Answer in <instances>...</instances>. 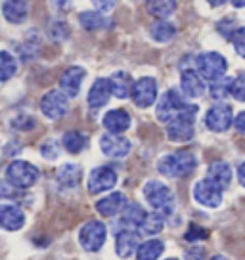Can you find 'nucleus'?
<instances>
[{"label":"nucleus","instance_id":"0eeeda50","mask_svg":"<svg viewBox=\"0 0 245 260\" xmlns=\"http://www.w3.org/2000/svg\"><path fill=\"white\" fill-rule=\"evenodd\" d=\"M186 102H184V98H182V94H180L176 88H171L167 90L163 96H161V100L157 102V107H156V115L157 119L161 122H169L176 117L178 113H182L184 109H186Z\"/></svg>","mask_w":245,"mask_h":260},{"label":"nucleus","instance_id":"bb28decb","mask_svg":"<svg viewBox=\"0 0 245 260\" xmlns=\"http://www.w3.org/2000/svg\"><path fill=\"white\" fill-rule=\"evenodd\" d=\"M165 251V243L161 239H147L138 247L136 260H157Z\"/></svg>","mask_w":245,"mask_h":260},{"label":"nucleus","instance_id":"6ab92c4d","mask_svg":"<svg viewBox=\"0 0 245 260\" xmlns=\"http://www.w3.org/2000/svg\"><path fill=\"white\" fill-rule=\"evenodd\" d=\"M82 169L75 162H64L56 169V182L59 187L66 189H75L81 184Z\"/></svg>","mask_w":245,"mask_h":260},{"label":"nucleus","instance_id":"2eb2a0df","mask_svg":"<svg viewBox=\"0 0 245 260\" xmlns=\"http://www.w3.org/2000/svg\"><path fill=\"white\" fill-rule=\"evenodd\" d=\"M102 124L107 130V134L122 136V132H127L129 126H131V113L127 109H109L104 115Z\"/></svg>","mask_w":245,"mask_h":260},{"label":"nucleus","instance_id":"c9c22d12","mask_svg":"<svg viewBox=\"0 0 245 260\" xmlns=\"http://www.w3.org/2000/svg\"><path fill=\"white\" fill-rule=\"evenodd\" d=\"M12 128L16 130H31L37 126V121H35L33 115H19L16 119H12Z\"/></svg>","mask_w":245,"mask_h":260},{"label":"nucleus","instance_id":"7c9ffc66","mask_svg":"<svg viewBox=\"0 0 245 260\" xmlns=\"http://www.w3.org/2000/svg\"><path fill=\"white\" fill-rule=\"evenodd\" d=\"M17 73L16 57L10 54L8 50H0V82H6L14 79Z\"/></svg>","mask_w":245,"mask_h":260},{"label":"nucleus","instance_id":"e433bc0d","mask_svg":"<svg viewBox=\"0 0 245 260\" xmlns=\"http://www.w3.org/2000/svg\"><path fill=\"white\" fill-rule=\"evenodd\" d=\"M21 197H23L21 189H16L14 186H10L6 180L0 182V199H14V201H17Z\"/></svg>","mask_w":245,"mask_h":260},{"label":"nucleus","instance_id":"a18cd8bd","mask_svg":"<svg viewBox=\"0 0 245 260\" xmlns=\"http://www.w3.org/2000/svg\"><path fill=\"white\" fill-rule=\"evenodd\" d=\"M209 260H228L226 256H222V254H215V256H211Z\"/></svg>","mask_w":245,"mask_h":260},{"label":"nucleus","instance_id":"b1692460","mask_svg":"<svg viewBox=\"0 0 245 260\" xmlns=\"http://www.w3.org/2000/svg\"><path fill=\"white\" fill-rule=\"evenodd\" d=\"M62 146H64L67 153L71 155L82 153L88 147V136L81 130H67L66 134L62 136Z\"/></svg>","mask_w":245,"mask_h":260},{"label":"nucleus","instance_id":"20e7f679","mask_svg":"<svg viewBox=\"0 0 245 260\" xmlns=\"http://www.w3.org/2000/svg\"><path fill=\"white\" fill-rule=\"evenodd\" d=\"M144 197L149 203V207H154L156 212L163 214V216H169L172 214V209H174V197H172V191L169 186H165L163 182L159 180H149L144 186Z\"/></svg>","mask_w":245,"mask_h":260},{"label":"nucleus","instance_id":"9d476101","mask_svg":"<svg viewBox=\"0 0 245 260\" xmlns=\"http://www.w3.org/2000/svg\"><path fill=\"white\" fill-rule=\"evenodd\" d=\"M117 184V172L111 167H96L88 174V193L98 195L113 189Z\"/></svg>","mask_w":245,"mask_h":260},{"label":"nucleus","instance_id":"4468645a","mask_svg":"<svg viewBox=\"0 0 245 260\" xmlns=\"http://www.w3.org/2000/svg\"><path fill=\"white\" fill-rule=\"evenodd\" d=\"M84 77H86V71H84L82 67H79V65L67 67L66 71H64V75L59 77V90H62L67 98L79 96Z\"/></svg>","mask_w":245,"mask_h":260},{"label":"nucleus","instance_id":"a878e982","mask_svg":"<svg viewBox=\"0 0 245 260\" xmlns=\"http://www.w3.org/2000/svg\"><path fill=\"white\" fill-rule=\"evenodd\" d=\"M79 23H81L86 31H100V29L109 27V19H107L102 12L88 10V12H81V14H79Z\"/></svg>","mask_w":245,"mask_h":260},{"label":"nucleus","instance_id":"c756f323","mask_svg":"<svg viewBox=\"0 0 245 260\" xmlns=\"http://www.w3.org/2000/svg\"><path fill=\"white\" fill-rule=\"evenodd\" d=\"M149 35L156 42H169L176 37V27L169 21H156L149 27Z\"/></svg>","mask_w":245,"mask_h":260},{"label":"nucleus","instance_id":"f3484780","mask_svg":"<svg viewBox=\"0 0 245 260\" xmlns=\"http://www.w3.org/2000/svg\"><path fill=\"white\" fill-rule=\"evenodd\" d=\"M127 197L122 191H113V193L102 197L98 203H96V211H98L100 216H106V218H111V216H117L119 212H122L127 209Z\"/></svg>","mask_w":245,"mask_h":260},{"label":"nucleus","instance_id":"f704fd0d","mask_svg":"<svg viewBox=\"0 0 245 260\" xmlns=\"http://www.w3.org/2000/svg\"><path fill=\"white\" fill-rule=\"evenodd\" d=\"M207 237H209V230L203 226H199V224H190L188 232L184 234V239L190 241V243L201 241V239H207Z\"/></svg>","mask_w":245,"mask_h":260},{"label":"nucleus","instance_id":"5701e85b","mask_svg":"<svg viewBox=\"0 0 245 260\" xmlns=\"http://www.w3.org/2000/svg\"><path fill=\"white\" fill-rule=\"evenodd\" d=\"M207 180H211L212 184L221 187V189H226L232 182V169H230L228 162L224 161H215L209 165L207 169Z\"/></svg>","mask_w":245,"mask_h":260},{"label":"nucleus","instance_id":"4be33fe9","mask_svg":"<svg viewBox=\"0 0 245 260\" xmlns=\"http://www.w3.org/2000/svg\"><path fill=\"white\" fill-rule=\"evenodd\" d=\"M2 16L6 17V21L14 25L23 23L27 16H29V2H21V0H6L2 2Z\"/></svg>","mask_w":245,"mask_h":260},{"label":"nucleus","instance_id":"dca6fc26","mask_svg":"<svg viewBox=\"0 0 245 260\" xmlns=\"http://www.w3.org/2000/svg\"><path fill=\"white\" fill-rule=\"evenodd\" d=\"M25 226V212L17 205H0V228L6 232H19Z\"/></svg>","mask_w":245,"mask_h":260},{"label":"nucleus","instance_id":"4c0bfd02","mask_svg":"<svg viewBox=\"0 0 245 260\" xmlns=\"http://www.w3.org/2000/svg\"><path fill=\"white\" fill-rule=\"evenodd\" d=\"M232 96L236 98L237 102H243L245 104V73H239L234 79L232 84Z\"/></svg>","mask_w":245,"mask_h":260},{"label":"nucleus","instance_id":"49530a36","mask_svg":"<svg viewBox=\"0 0 245 260\" xmlns=\"http://www.w3.org/2000/svg\"><path fill=\"white\" fill-rule=\"evenodd\" d=\"M167 260H178V258H167Z\"/></svg>","mask_w":245,"mask_h":260},{"label":"nucleus","instance_id":"1a4fd4ad","mask_svg":"<svg viewBox=\"0 0 245 260\" xmlns=\"http://www.w3.org/2000/svg\"><path fill=\"white\" fill-rule=\"evenodd\" d=\"M132 102L140 109H147L157 102V81L151 77H142L132 86Z\"/></svg>","mask_w":245,"mask_h":260},{"label":"nucleus","instance_id":"7ed1b4c3","mask_svg":"<svg viewBox=\"0 0 245 260\" xmlns=\"http://www.w3.org/2000/svg\"><path fill=\"white\" fill-rule=\"evenodd\" d=\"M196 115H197V106L188 104L182 113H178L167 124V138L171 140V142H178V144L190 142V140L194 138Z\"/></svg>","mask_w":245,"mask_h":260},{"label":"nucleus","instance_id":"473e14b6","mask_svg":"<svg viewBox=\"0 0 245 260\" xmlns=\"http://www.w3.org/2000/svg\"><path fill=\"white\" fill-rule=\"evenodd\" d=\"M165 228V216L159 212H149L144 220V224L140 226V232L144 236H157L161 230Z\"/></svg>","mask_w":245,"mask_h":260},{"label":"nucleus","instance_id":"c03bdc74","mask_svg":"<svg viewBox=\"0 0 245 260\" xmlns=\"http://www.w3.org/2000/svg\"><path fill=\"white\" fill-rule=\"evenodd\" d=\"M94 6H98V8H113L115 2L111 0V2H94Z\"/></svg>","mask_w":245,"mask_h":260},{"label":"nucleus","instance_id":"39448f33","mask_svg":"<svg viewBox=\"0 0 245 260\" xmlns=\"http://www.w3.org/2000/svg\"><path fill=\"white\" fill-rule=\"evenodd\" d=\"M226 67H228V61L219 52H203L196 56V71L203 77V81L217 82L224 79Z\"/></svg>","mask_w":245,"mask_h":260},{"label":"nucleus","instance_id":"a19ab883","mask_svg":"<svg viewBox=\"0 0 245 260\" xmlns=\"http://www.w3.org/2000/svg\"><path fill=\"white\" fill-rule=\"evenodd\" d=\"M184 260H205V249L203 247H192L190 251H186Z\"/></svg>","mask_w":245,"mask_h":260},{"label":"nucleus","instance_id":"cd10ccee","mask_svg":"<svg viewBox=\"0 0 245 260\" xmlns=\"http://www.w3.org/2000/svg\"><path fill=\"white\" fill-rule=\"evenodd\" d=\"M176 2L174 0H154V2H146V10L149 16L157 17L159 21H165L176 10Z\"/></svg>","mask_w":245,"mask_h":260},{"label":"nucleus","instance_id":"f03ea898","mask_svg":"<svg viewBox=\"0 0 245 260\" xmlns=\"http://www.w3.org/2000/svg\"><path fill=\"white\" fill-rule=\"evenodd\" d=\"M4 178L10 186H14L16 189H29L33 187L39 178H41V171L39 167H35L33 162L23 161V159H14L6 167V172H4Z\"/></svg>","mask_w":245,"mask_h":260},{"label":"nucleus","instance_id":"423d86ee","mask_svg":"<svg viewBox=\"0 0 245 260\" xmlns=\"http://www.w3.org/2000/svg\"><path fill=\"white\" fill-rule=\"evenodd\" d=\"M107 239V228L100 220H88L79 230V243L86 252H98Z\"/></svg>","mask_w":245,"mask_h":260},{"label":"nucleus","instance_id":"37998d69","mask_svg":"<svg viewBox=\"0 0 245 260\" xmlns=\"http://www.w3.org/2000/svg\"><path fill=\"white\" fill-rule=\"evenodd\" d=\"M237 178H239V184L245 187V161L237 167Z\"/></svg>","mask_w":245,"mask_h":260},{"label":"nucleus","instance_id":"aec40b11","mask_svg":"<svg viewBox=\"0 0 245 260\" xmlns=\"http://www.w3.org/2000/svg\"><path fill=\"white\" fill-rule=\"evenodd\" d=\"M180 88L188 98H199L205 94V81L196 69H184L180 75Z\"/></svg>","mask_w":245,"mask_h":260},{"label":"nucleus","instance_id":"f257e3e1","mask_svg":"<svg viewBox=\"0 0 245 260\" xmlns=\"http://www.w3.org/2000/svg\"><path fill=\"white\" fill-rule=\"evenodd\" d=\"M197 167L196 155L188 149H180L171 155H165L157 162V171L167 178H184Z\"/></svg>","mask_w":245,"mask_h":260},{"label":"nucleus","instance_id":"a211bd4d","mask_svg":"<svg viewBox=\"0 0 245 260\" xmlns=\"http://www.w3.org/2000/svg\"><path fill=\"white\" fill-rule=\"evenodd\" d=\"M111 82L106 77H100L94 81V84L90 86L88 90V96H86V102H88V107L92 109H100L107 104V100L111 96Z\"/></svg>","mask_w":245,"mask_h":260},{"label":"nucleus","instance_id":"ddd939ff","mask_svg":"<svg viewBox=\"0 0 245 260\" xmlns=\"http://www.w3.org/2000/svg\"><path fill=\"white\" fill-rule=\"evenodd\" d=\"M100 149L102 153L109 157V159H122L131 153L132 144L129 138L125 136H115V134H104L100 138Z\"/></svg>","mask_w":245,"mask_h":260},{"label":"nucleus","instance_id":"412c9836","mask_svg":"<svg viewBox=\"0 0 245 260\" xmlns=\"http://www.w3.org/2000/svg\"><path fill=\"white\" fill-rule=\"evenodd\" d=\"M140 236L138 232L134 230H122L117 234V239H115V251L121 258H129L131 254H136L140 247Z\"/></svg>","mask_w":245,"mask_h":260},{"label":"nucleus","instance_id":"9b49d317","mask_svg":"<svg viewBox=\"0 0 245 260\" xmlns=\"http://www.w3.org/2000/svg\"><path fill=\"white\" fill-rule=\"evenodd\" d=\"M232 121H234V113H232V107L226 104L212 106L205 115V126L212 132H226L232 126Z\"/></svg>","mask_w":245,"mask_h":260},{"label":"nucleus","instance_id":"ea45409f","mask_svg":"<svg viewBox=\"0 0 245 260\" xmlns=\"http://www.w3.org/2000/svg\"><path fill=\"white\" fill-rule=\"evenodd\" d=\"M57 153H59V149H57V144L54 140H46L41 146V155L46 159H56Z\"/></svg>","mask_w":245,"mask_h":260},{"label":"nucleus","instance_id":"2f4dec72","mask_svg":"<svg viewBox=\"0 0 245 260\" xmlns=\"http://www.w3.org/2000/svg\"><path fill=\"white\" fill-rule=\"evenodd\" d=\"M46 37L54 42H64L71 37V29H69L67 21L52 19V21L48 23V27H46Z\"/></svg>","mask_w":245,"mask_h":260},{"label":"nucleus","instance_id":"393cba45","mask_svg":"<svg viewBox=\"0 0 245 260\" xmlns=\"http://www.w3.org/2000/svg\"><path fill=\"white\" fill-rule=\"evenodd\" d=\"M109 82H111V92H113L115 98L125 100V98H129L132 94L134 81H132V77L127 71H115L109 77Z\"/></svg>","mask_w":245,"mask_h":260},{"label":"nucleus","instance_id":"72a5a7b5","mask_svg":"<svg viewBox=\"0 0 245 260\" xmlns=\"http://www.w3.org/2000/svg\"><path fill=\"white\" fill-rule=\"evenodd\" d=\"M232 84H234V79H228V77H224V79H221V81L217 82H211L209 92H211L212 100L222 102L224 98H228L232 94Z\"/></svg>","mask_w":245,"mask_h":260},{"label":"nucleus","instance_id":"79ce46f5","mask_svg":"<svg viewBox=\"0 0 245 260\" xmlns=\"http://www.w3.org/2000/svg\"><path fill=\"white\" fill-rule=\"evenodd\" d=\"M234 124H236V130H237V132L245 136V111H241V113L237 115L236 121H234Z\"/></svg>","mask_w":245,"mask_h":260},{"label":"nucleus","instance_id":"58836bf2","mask_svg":"<svg viewBox=\"0 0 245 260\" xmlns=\"http://www.w3.org/2000/svg\"><path fill=\"white\" fill-rule=\"evenodd\" d=\"M232 42H234V48L241 57H245V27H239L234 37H232Z\"/></svg>","mask_w":245,"mask_h":260},{"label":"nucleus","instance_id":"f8f14e48","mask_svg":"<svg viewBox=\"0 0 245 260\" xmlns=\"http://www.w3.org/2000/svg\"><path fill=\"white\" fill-rule=\"evenodd\" d=\"M194 199L203 207L217 209L222 203V189L217 184H212L211 180H199L194 186Z\"/></svg>","mask_w":245,"mask_h":260},{"label":"nucleus","instance_id":"c85d7f7f","mask_svg":"<svg viewBox=\"0 0 245 260\" xmlns=\"http://www.w3.org/2000/svg\"><path fill=\"white\" fill-rule=\"evenodd\" d=\"M147 212L142 209V205L138 203H129L127 209L121 212V222L127 226H142L146 220Z\"/></svg>","mask_w":245,"mask_h":260},{"label":"nucleus","instance_id":"6e6552de","mask_svg":"<svg viewBox=\"0 0 245 260\" xmlns=\"http://www.w3.org/2000/svg\"><path fill=\"white\" fill-rule=\"evenodd\" d=\"M41 113L50 119V121H57L62 117H66L67 109H69V98L62 92V90H48L39 102Z\"/></svg>","mask_w":245,"mask_h":260}]
</instances>
